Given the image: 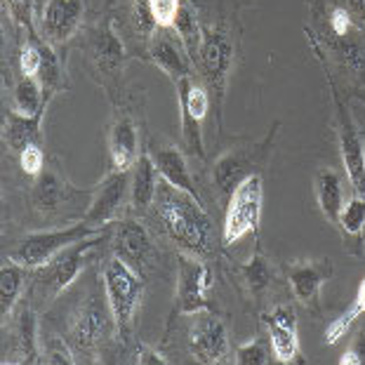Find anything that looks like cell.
I'll return each instance as SVG.
<instances>
[{
  "mask_svg": "<svg viewBox=\"0 0 365 365\" xmlns=\"http://www.w3.org/2000/svg\"><path fill=\"white\" fill-rule=\"evenodd\" d=\"M332 276V262L318 259V262H297L287 271V281H290L292 294L297 297L299 304L316 307L321 297L323 283Z\"/></svg>",
  "mask_w": 365,
  "mask_h": 365,
  "instance_id": "17",
  "label": "cell"
},
{
  "mask_svg": "<svg viewBox=\"0 0 365 365\" xmlns=\"http://www.w3.org/2000/svg\"><path fill=\"white\" fill-rule=\"evenodd\" d=\"M314 189L325 220L337 224L341 207H344V189H341L339 173H335V170H321L314 180Z\"/></svg>",
  "mask_w": 365,
  "mask_h": 365,
  "instance_id": "23",
  "label": "cell"
},
{
  "mask_svg": "<svg viewBox=\"0 0 365 365\" xmlns=\"http://www.w3.org/2000/svg\"><path fill=\"white\" fill-rule=\"evenodd\" d=\"M21 76H38L41 71V41H26L19 50Z\"/></svg>",
  "mask_w": 365,
  "mask_h": 365,
  "instance_id": "36",
  "label": "cell"
},
{
  "mask_svg": "<svg viewBox=\"0 0 365 365\" xmlns=\"http://www.w3.org/2000/svg\"><path fill=\"white\" fill-rule=\"evenodd\" d=\"M17 344H19V361L21 363H36L41 351H38V323L34 312L26 307L19 314V328H17Z\"/></svg>",
  "mask_w": 365,
  "mask_h": 365,
  "instance_id": "29",
  "label": "cell"
},
{
  "mask_svg": "<svg viewBox=\"0 0 365 365\" xmlns=\"http://www.w3.org/2000/svg\"><path fill=\"white\" fill-rule=\"evenodd\" d=\"M158 29H173L184 0H146Z\"/></svg>",
  "mask_w": 365,
  "mask_h": 365,
  "instance_id": "34",
  "label": "cell"
},
{
  "mask_svg": "<svg viewBox=\"0 0 365 365\" xmlns=\"http://www.w3.org/2000/svg\"><path fill=\"white\" fill-rule=\"evenodd\" d=\"M19 165L26 175L38 177L45 168V153L41 144H29L24 151H19Z\"/></svg>",
  "mask_w": 365,
  "mask_h": 365,
  "instance_id": "37",
  "label": "cell"
},
{
  "mask_svg": "<svg viewBox=\"0 0 365 365\" xmlns=\"http://www.w3.org/2000/svg\"><path fill=\"white\" fill-rule=\"evenodd\" d=\"M236 363L238 365H267L269 363V349L259 339H250L245 344L236 346Z\"/></svg>",
  "mask_w": 365,
  "mask_h": 365,
  "instance_id": "35",
  "label": "cell"
},
{
  "mask_svg": "<svg viewBox=\"0 0 365 365\" xmlns=\"http://www.w3.org/2000/svg\"><path fill=\"white\" fill-rule=\"evenodd\" d=\"M346 10L351 17L365 21V0H346Z\"/></svg>",
  "mask_w": 365,
  "mask_h": 365,
  "instance_id": "43",
  "label": "cell"
},
{
  "mask_svg": "<svg viewBox=\"0 0 365 365\" xmlns=\"http://www.w3.org/2000/svg\"><path fill=\"white\" fill-rule=\"evenodd\" d=\"M102 281L106 292V304L111 309V318L120 332V337L128 341L132 325H135L137 307L144 297V276L137 269H132L128 262H123L113 255L104 264Z\"/></svg>",
  "mask_w": 365,
  "mask_h": 365,
  "instance_id": "2",
  "label": "cell"
},
{
  "mask_svg": "<svg viewBox=\"0 0 365 365\" xmlns=\"http://www.w3.org/2000/svg\"><path fill=\"white\" fill-rule=\"evenodd\" d=\"M189 349L198 363H227L231 356L229 332L220 316L212 312L193 314V323L189 330Z\"/></svg>",
  "mask_w": 365,
  "mask_h": 365,
  "instance_id": "8",
  "label": "cell"
},
{
  "mask_svg": "<svg viewBox=\"0 0 365 365\" xmlns=\"http://www.w3.org/2000/svg\"><path fill=\"white\" fill-rule=\"evenodd\" d=\"M104 302L106 299H102L99 294H92L71 318L66 341L71 344L76 356H92L102 344L108 325V314H111V309H108V304L104 307Z\"/></svg>",
  "mask_w": 365,
  "mask_h": 365,
  "instance_id": "10",
  "label": "cell"
},
{
  "mask_svg": "<svg viewBox=\"0 0 365 365\" xmlns=\"http://www.w3.org/2000/svg\"><path fill=\"white\" fill-rule=\"evenodd\" d=\"M130 191V173H120V170H113L111 175L106 177L92 193L90 207L85 212L83 220L92 224V227L104 229L108 222L118 215V210L125 200V193Z\"/></svg>",
  "mask_w": 365,
  "mask_h": 365,
  "instance_id": "14",
  "label": "cell"
},
{
  "mask_svg": "<svg viewBox=\"0 0 365 365\" xmlns=\"http://www.w3.org/2000/svg\"><path fill=\"white\" fill-rule=\"evenodd\" d=\"M41 115H21V113H10L7 115L5 125V139L10 144L12 151H24L29 144H41Z\"/></svg>",
  "mask_w": 365,
  "mask_h": 365,
  "instance_id": "24",
  "label": "cell"
},
{
  "mask_svg": "<svg viewBox=\"0 0 365 365\" xmlns=\"http://www.w3.org/2000/svg\"><path fill=\"white\" fill-rule=\"evenodd\" d=\"M135 361L137 363H144V365H168L170 361L163 356L156 349H151L149 344H139L137 351H135Z\"/></svg>",
  "mask_w": 365,
  "mask_h": 365,
  "instance_id": "41",
  "label": "cell"
},
{
  "mask_svg": "<svg viewBox=\"0 0 365 365\" xmlns=\"http://www.w3.org/2000/svg\"><path fill=\"white\" fill-rule=\"evenodd\" d=\"M139 135L135 120L123 115L108 130V158H111L113 170L130 173L132 165L139 160Z\"/></svg>",
  "mask_w": 365,
  "mask_h": 365,
  "instance_id": "18",
  "label": "cell"
},
{
  "mask_svg": "<svg viewBox=\"0 0 365 365\" xmlns=\"http://www.w3.org/2000/svg\"><path fill=\"white\" fill-rule=\"evenodd\" d=\"M41 81L45 95H54L64 88V66H61V57L50 43L41 41V71L36 76Z\"/></svg>",
  "mask_w": 365,
  "mask_h": 365,
  "instance_id": "28",
  "label": "cell"
},
{
  "mask_svg": "<svg viewBox=\"0 0 365 365\" xmlns=\"http://www.w3.org/2000/svg\"><path fill=\"white\" fill-rule=\"evenodd\" d=\"M71 196H73V189L61 180L57 173L43 170V173L36 177L31 200H34V207L41 210V212H54V210H59Z\"/></svg>",
  "mask_w": 365,
  "mask_h": 365,
  "instance_id": "22",
  "label": "cell"
},
{
  "mask_svg": "<svg viewBox=\"0 0 365 365\" xmlns=\"http://www.w3.org/2000/svg\"><path fill=\"white\" fill-rule=\"evenodd\" d=\"M341 365H365V335L356 339V344L339 359Z\"/></svg>",
  "mask_w": 365,
  "mask_h": 365,
  "instance_id": "42",
  "label": "cell"
},
{
  "mask_svg": "<svg viewBox=\"0 0 365 365\" xmlns=\"http://www.w3.org/2000/svg\"><path fill=\"white\" fill-rule=\"evenodd\" d=\"M149 59L175 83L191 78L193 61L173 29H156V34L149 38Z\"/></svg>",
  "mask_w": 365,
  "mask_h": 365,
  "instance_id": "13",
  "label": "cell"
},
{
  "mask_svg": "<svg viewBox=\"0 0 365 365\" xmlns=\"http://www.w3.org/2000/svg\"><path fill=\"white\" fill-rule=\"evenodd\" d=\"M337 104V118H339V151H341V163H344L346 177L351 182L354 191L359 196H365V146L361 142L359 130L354 125V118L349 115L344 104L339 102L337 92L332 95Z\"/></svg>",
  "mask_w": 365,
  "mask_h": 365,
  "instance_id": "12",
  "label": "cell"
},
{
  "mask_svg": "<svg viewBox=\"0 0 365 365\" xmlns=\"http://www.w3.org/2000/svg\"><path fill=\"white\" fill-rule=\"evenodd\" d=\"M45 104H48V95H45L43 85L36 76H21V78L14 83L12 106L17 113L41 115V113H45Z\"/></svg>",
  "mask_w": 365,
  "mask_h": 365,
  "instance_id": "25",
  "label": "cell"
},
{
  "mask_svg": "<svg viewBox=\"0 0 365 365\" xmlns=\"http://www.w3.org/2000/svg\"><path fill=\"white\" fill-rule=\"evenodd\" d=\"M90 50L92 57L102 68L106 71H115V68L123 66L125 61V48H123L120 38L115 36L111 19H104L90 36Z\"/></svg>",
  "mask_w": 365,
  "mask_h": 365,
  "instance_id": "21",
  "label": "cell"
},
{
  "mask_svg": "<svg viewBox=\"0 0 365 365\" xmlns=\"http://www.w3.org/2000/svg\"><path fill=\"white\" fill-rule=\"evenodd\" d=\"M149 153H151L153 163H156L160 180H165L168 184L177 186V189H182L186 193H191V196L200 198L196 184H193L191 170H189V165H186V158L180 149L168 146V149H153Z\"/></svg>",
  "mask_w": 365,
  "mask_h": 365,
  "instance_id": "20",
  "label": "cell"
},
{
  "mask_svg": "<svg viewBox=\"0 0 365 365\" xmlns=\"http://www.w3.org/2000/svg\"><path fill=\"white\" fill-rule=\"evenodd\" d=\"M132 19H135V29L137 34H142L146 38H151L156 34V21H153V14L149 10V3L146 0H137L135 3V14H132Z\"/></svg>",
  "mask_w": 365,
  "mask_h": 365,
  "instance_id": "39",
  "label": "cell"
},
{
  "mask_svg": "<svg viewBox=\"0 0 365 365\" xmlns=\"http://www.w3.org/2000/svg\"><path fill=\"white\" fill-rule=\"evenodd\" d=\"M351 14H349L346 7H341V5H335V10H332L330 14V26L332 31H335V36L339 38H344L349 34V29H351Z\"/></svg>",
  "mask_w": 365,
  "mask_h": 365,
  "instance_id": "40",
  "label": "cell"
},
{
  "mask_svg": "<svg viewBox=\"0 0 365 365\" xmlns=\"http://www.w3.org/2000/svg\"><path fill=\"white\" fill-rule=\"evenodd\" d=\"M104 231L97 236H90L78 243L64 247L61 252H57L50 262H45L43 267L36 269V292L41 294V299H54L71 285L78 274L85 269L88 255L95 250L97 245H102Z\"/></svg>",
  "mask_w": 365,
  "mask_h": 365,
  "instance_id": "4",
  "label": "cell"
},
{
  "mask_svg": "<svg viewBox=\"0 0 365 365\" xmlns=\"http://www.w3.org/2000/svg\"><path fill=\"white\" fill-rule=\"evenodd\" d=\"M212 287V271L198 255L182 250L177 255V314L193 316L198 312H207L210 299L207 292Z\"/></svg>",
  "mask_w": 365,
  "mask_h": 365,
  "instance_id": "6",
  "label": "cell"
},
{
  "mask_svg": "<svg viewBox=\"0 0 365 365\" xmlns=\"http://www.w3.org/2000/svg\"><path fill=\"white\" fill-rule=\"evenodd\" d=\"M337 227L341 229L344 236L361 240L363 231H365V196H359V193H356L354 198L346 200L339 212Z\"/></svg>",
  "mask_w": 365,
  "mask_h": 365,
  "instance_id": "31",
  "label": "cell"
},
{
  "mask_svg": "<svg viewBox=\"0 0 365 365\" xmlns=\"http://www.w3.org/2000/svg\"><path fill=\"white\" fill-rule=\"evenodd\" d=\"M262 200H264V186L259 175H250L240 182L234 193L229 196L227 205V220L222 227V243L234 245L250 231H257L262 220Z\"/></svg>",
  "mask_w": 365,
  "mask_h": 365,
  "instance_id": "5",
  "label": "cell"
},
{
  "mask_svg": "<svg viewBox=\"0 0 365 365\" xmlns=\"http://www.w3.org/2000/svg\"><path fill=\"white\" fill-rule=\"evenodd\" d=\"M158 168L153 163L151 153H142L139 160L130 170V200L137 210H146L153 205L158 191Z\"/></svg>",
  "mask_w": 365,
  "mask_h": 365,
  "instance_id": "19",
  "label": "cell"
},
{
  "mask_svg": "<svg viewBox=\"0 0 365 365\" xmlns=\"http://www.w3.org/2000/svg\"><path fill=\"white\" fill-rule=\"evenodd\" d=\"M267 323L271 351L281 363H292L299 359V337H297V314L290 304H276L269 314L262 316Z\"/></svg>",
  "mask_w": 365,
  "mask_h": 365,
  "instance_id": "16",
  "label": "cell"
},
{
  "mask_svg": "<svg viewBox=\"0 0 365 365\" xmlns=\"http://www.w3.org/2000/svg\"><path fill=\"white\" fill-rule=\"evenodd\" d=\"M363 314H365V278L361 281L359 290H356L354 304L349 307L346 312L337 318V321H332L328 325V330H325V341H328V344H337V341L349 332V328L356 323V318L363 316Z\"/></svg>",
  "mask_w": 365,
  "mask_h": 365,
  "instance_id": "30",
  "label": "cell"
},
{
  "mask_svg": "<svg viewBox=\"0 0 365 365\" xmlns=\"http://www.w3.org/2000/svg\"><path fill=\"white\" fill-rule=\"evenodd\" d=\"M198 61L200 68H203L210 95L217 97V104H222L231 66H234V43H231V38L220 29L205 31Z\"/></svg>",
  "mask_w": 365,
  "mask_h": 365,
  "instance_id": "7",
  "label": "cell"
},
{
  "mask_svg": "<svg viewBox=\"0 0 365 365\" xmlns=\"http://www.w3.org/2000/svg\"><path fill=\"white\" fill-rule=\"evenodd\" d=\"M102 231L104 229L92 227V224H88L85 220H81L78 224H71V227H64V229L36 231V234H29L21 238L10 250L7 259L17 262L26 269H38V267H43L45 262H50L57 252L64 250V247L90 238V236L102 234Z\"/></svg>",
  "mask_w": 365,
  "mask_h": 365,
  "instance_id": "3",
  "label": "cell"
},
{
  "mask_svg": "<svg viewBox=\"0 0 365 365\" xmlns=\"http://www.w3.org/2000/svg\"><path fill=\"white\" fill-rule=\"evenodd\" d=\"M113 255L128 262L132 269H137L139 274L149 267L153 259V243L149 231L142 222L135 220H123L115 224L113 231Z\"/></svg>",
  "mask_w": 365,
  "mask_h": 365,
  "instance_id": "15",
  "label": "cell"
},
{
  "mask_svg": "<svg viewBox=\"0 0 365 365\" xmlns=\"http://www.w3.org/2000/svg\"><path fill=\"white\" fill-rule=\"evenodd\" d=\"M83 12V0H48L38 19L41 38L50 45H64L78 31Z\"/></svg>",
  "mask_w": 365,
  "mask_h": 365,
  "instance_id": "11",
  "label": "cell"
},
{
  "mask_svg": "<svg viewBox=\"0 0 365 365\" xmlns=\"http://www.w3.org/2000/svg\"><path fill=\"white\" fill-rule=\"evenodd\" d=\"M274 135H276V125L267 135V139H262L259 144L250 146V149H231L215 163L212 175H215V184L222 196L229 198L240 182L247 180L250 175H257L255 168L264 163V156L269 153V146L274 142Z\"/></svg>",
  "mask_w": 365,
  "mask_h": 365,
  "instance_id": "9",
  "label": "cell"
},
{
  "mask_svg": "<svg viewBox=\"0 0 365 365\" xmlns=\"http://www.w3.org/2000/svg\"><path fill=\"white\" fill-rule=\"evenodd\" d=\"M240 274H243L245 283L250 285L252 292H262L264 287H269V283H271V269L262 255H255L250 262L243 264V267H240Z\"/></svg>",
  "mask_w": 365,
  "mask_h": 365,
  "instance_id": "33",
  "label": "cell"
},
{
  "mask_svg": "<svg viewBox=\"0 0 365 365\" xmlns=\"http://www.w3.org/2000/svg\"><path fill=\"white\" fill-rule=\"evenodd\" d=\"M173 31L177 34V38L182 41L186 54L191 57V61L198 59L200 54V45H203V34L205 31L200 29L198 24V17H196V10H193L191 0H184L180 12H177V19L173 24Z\"/></svg>",
  "mask_w": 365,
  "mask_h": 365,
  "instance_id": "26",
  "label": "cell"
},
{
  "mask_svg": "<svg viewBox=\"0 0 365 365\" xmlns=\"http://www.w3.org/2000/svg\"><path fill=\"white\" fill-rule=\"evenodd\" d=\"M5 7L14 24L29 34V41H43L36 31V0H5Z\"/></svg>",
  "mask_w": 365,
  "mask_h": 365,
  "instance_id": "32",
  "label": "cell"
},
{
  "mask_svg": "<svg viewBox=\"0 0 365 365\" xmlns=\"http://www.w3.org/2000/svg\"><path fill=\"white\" fill-rule=\"evenodd\" d=\"M45 363H76V354L68 341L64 339H50L45 344Z\"/></svg>",
  "mask_w": 365,
  "mask_h": 365,
  "instance_id": "38",
  "label": "cell"
},
{
  "mask_svg": "<svg viewBox=\"0 0 365 365\" xmlns=\"http://www.w3.org/2000/svg\"><path fill=\"white\" fill-rule=\"evenodd\" d=\"M153 207H156V220L163 231L182 250L198 255V257L210 255L212 250V222H210L200 198L160 180Z\"/></svg>",
  "mask_w": 365,
  "mask_h": 365,
  "instance_id": "1",
  "label": "cell"
},
{
  "mask_svg": "<svg viewBox=\"0 0 365 365\" xmlns=\"http://www.w3.org/2000/svg\"><path fill=\"white\" fill-rule=\"evenodd\" d=\"M24 269L21 264L17 262H5L3 271H0V318L10 316V312L17 304V297L21 292V287H24Z\"/></svg>",
  "mask_w": 365,
  "mask_h": 365,
  "instance_id": "27",
  "label": "cell"
},
{
  "mask_svg": "<svg viewBox=\"0 0 365 365\" xmlns=\"http://www.w3.org/2000/svg\"><path fill=\"white\" fill-rule=\"evenodd\" d=\"M330 3H335V5H337V3H339V0H330Z\"/></svg>",
  "mask_w": 365,
  "mask_h": 365,
  "instance_id": "44",
  "label": "cell"
}]
</instances>
